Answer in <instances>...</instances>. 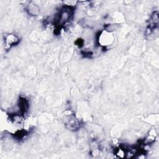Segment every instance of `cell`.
I'll return each instance as SVG.
<instances>
[{"mask_svg": "<svg viewBox=\"0 0 159 159\" xmlns=\"http://www.w3.org/2000/svg\"><path fill=\"white\" fill-rule=\"evenodd\" d=\"M19 39L14 34L7 35L5 38V45H6V48H11L12 46L16 45V44L18 43Z\"/></svg>", "mask_w": 159, "mask_h": 159, "instance_id": "7a4b0ae2", "label": "cell"}, {"mask_svg": "<svg viewBox=\"0 0 159 159\" xmlns=\"http://www.w3.org/2000/svg\"><path fill=\"white\" fill-rule=\"evenodd\" d=\"M99 44L102 47H107L113 43L114 41V37L111 32L107 30L101 32L98 36Z\"/></svg>", "mask_w": 159, "mask_h": 159, "instance_id": "6da1fadb", "label": "cell"}]
</instances>
